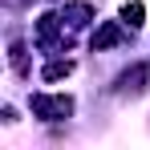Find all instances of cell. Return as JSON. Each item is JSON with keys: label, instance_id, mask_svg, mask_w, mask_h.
I'll list each match as a JSON object with an SVG mask.
<instances>
[{"label": "cell", "instance_id": "1", "mask_svg": "<svg viewBox=\"0 0 150 150\" xmlns=\"http://www.w3.org/2000/svg\"><path fill=\"white\" fill-rule=\"evenodd\" d=\"M33 114L37 118H45V122H61V118H69L73 114V98H65V93H33Z\"/></svg>", "mask_w": 150, "mask_h": 150}, {"label": "cell", "instance_id": "2", "mask_svg": "<svg viewBox=\"0 0 150 150\" xmlns=\"http://www.w3.org/2000/svg\"><path fill=\"white\" fill-rule=\"evenodd\" d=\"M122 41V25H114V21H105V25L93 33V49H114Z\"/></svg>", "mask_w": 150, "mask_h": 150}, {"label": "cell", "instance_id": "3", "mask_svg": "<svg viewBox=\"0 0 150 150\" xmlns=\"http://www.w3.org/2000/svg\"><path fill=\"white\" fill-rule=\"evenodd\" d=\"M57 21H61V16H53V12H45V16L37 21V37H41V45H45V49L57 45V28H61Z\"/></svg>", "mask_w": 150, "mask_h": 150}, {"label": "cell", "instance_id": "4", "mask_svg": "<svg viewBox=\"0 0 150 150\" xmlns=\"http://www.w3.org/2000/svg\"><path fill=\"white\" fill-rule=\"evenodd\" d=\"M146 85H150V69H142V65H138V69H130V73H122V93H130V89H134V93H142Z\"/></svg>", "mask_w": 150, "mask_h": 150}, {"label": "cell", "instance_id": "5", "mask_svg": "<svg viewBox=\"0 0 150 150\" xmlns=\"http://www.w3.org/2000/svg\"><path fill=\"white\" fill-rule=\"evenodd\" d=\"M69 73H73V61H69V57H65V61H49V65L41 69L45 81H61V77H69Z\"/></svg>", "mask_w": 150, "mask_h": 150}, {"label": "cell", "instance_id": "6", "mask_svg": "<svg viewBox=\"0 0 150 150\" xmlns=\"http://www.w3.org/2000/svg\"><path fill=\"white\" fill-rule=\"evenodd\" d=\"M89 16H93L89 4H65V21L69 25H89Z\"/></svg>", "mask_w": 150, "mask_h": 150}, {"label": "cell", "instance_id": "7", "mask_svg": "<svg viewBox=\"0 0 150 150\" xmlns=\"http://www.w3.org/2000/svg\"><path fill=\"white\" fill-rule=\"evenodd\" d=\"M8 61H12V69H16L21 77L28 73V57H25V45H21V41H12V45H8Z\"/></svg>", "mask_w": 150, "mask_h": 150}, {"label": "cell", "instance_id": "8", "mask_svg": "<svg viewBox=\"0 0 150 150\" xmlns=\"http://www.w3.org/2000/svg\"><path fill=\"white\" fill-rule=\"evenodd\" d=\"M142 16H146V8H142L138 0L122 8V25H130V28H142Z\"/></svg>", "mask_w": 150, "mask_h": 150}]
</instances>
